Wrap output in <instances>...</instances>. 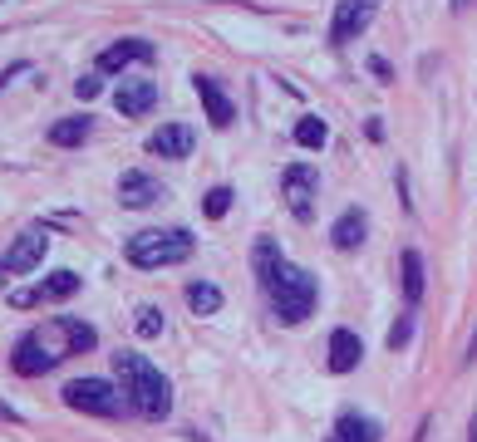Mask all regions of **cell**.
<instances>
[{"mask_svg": "<svg viewBox=\"0 0 477 442\" xmlns=\"http://www.w3.org/2000/svg\"><path fill=\"white\" fill-rule=\"evenodd\" d=\"M94 344H99L94 325H84V320H75V315H60V320H50V325H40V329L15 339L11 364H15V374H25V379H40V374H50L60 359L89 354Z\"/></svg>", "mask_w": 477, "mask_h": 442, "instance_id": "6da1fadb", "label": "cell"}, {"mask_svg": "<svg viewBox=\"0 0 477 442\" xmlns=\"http://www.w3.org/2000/svg\"><path fill=\"white\" fill-rule=\"evenodd\" d=\"M114 368L118 379H123V393H128V408L139 413L148 422H163L172 413V383L163 379V368L148 364L143 354H114Z\"/></svg>", "mask_w": 477, "mask_h": 442, "instance_id": "7a4b0ae2", "label": "cell"}, {"mask_svg": "<svg viewBox=\"0 0 477 442\" xmlns=\"http://www.w3.org/2000/svg\"><path fill=\"white\" fill-rule=\"evenodd\" d=\"M197 251V236L187 226H153V232L128 236V265L139 271H163V265H182Z\"/></svg>", "mask_w": 477, "mask_h": 442, "instance_id": "3957f363", "label": "cell"}, {"mask_svg": "<svg viewBox=\"0 0 477 442\" xmlns=\"http://www.w3.org/2000/svg\"><path fill=\"white\" fill-rule=\"evenodd\" d=\"M266 295H271V315L281 320V325H306L310 315H315V300H320V285L310 271H300V265H281V275L271 285H266Z\"/></svg>", "mask_w": 477, "mask_h": 442, "instance_id": "277c9868", "label": "cell"}, {"mask_svg": "<svg viewBox=\"0 0 477 442\" xmlns=\"http://www.w3.org/2000/svg\"><path fill=\"white\" fill-rule=\"evenodd\" d=\"M128 403V393H118L108 379H75L64 383V408L89 413V418H118Z\"/></svg>", "mask_w": 477, "mask_h": 442, "instance_id": "5b68a950", "label": "cell"}, {"mask_svg": "<svg viewBox=\"0 0 477 442\" xmlns=\"http://www.w3.org/2000/svg\"><path fill=\"white\" fill-rule=\"evenodd\" d=\"M281 197H286L296 221H310L315 217V197H320V172L310 168V162H290V168L281 172Z\"/></svg>", "mask_w": 477, "mask_h": 442, "instance_id": "8992f818", "label": "cell"}, {"mask_svg": "<svg viewBox=\"0 0 477 442\" xmlns=\"http://www.w3.org/2000/svg\"><path fill=\"white\" fill-rule=\"evenodd\" d=\"M374 11H379V0H339L335 5V20H330V44H350L370 30Z\"/></svg>", "mask_w": 477, "mask_h": 442, "instance_id": "52a82bcc", "label": "cell"}, {"mask_svg": "<svg viewBox=\"0 0 477 442\" xmlns=\"http://www.w3.org/2000/svg\"><path fill=\"white\" fill-rule=\"evenodd\" d=\"M79 275L75 271H54V275H44L40 285H35V290H15L11 295V305L15 310H30V305H54V300H69V295L79 290Z\"/></svg>", "mask_w": 477, "mask_h": 442, "instance_id": "ba28073f", "label": "cell"}, {"mask_svg": "<svg viewBox=\"0 0 477 442\" xmlns=\"http://www.w3.org/2000/svg\"><path fill=\"white\" fill-rule=\"evenodd\" d=\"M44 246H50V232H44V226H25V232L15 236V246L5 251V271L11 275L35 271V265L44 261Z\"/></svg>", "mask_w": 477, "mask_h": 442, "instance_id": "9c48e42d", "label": "cell"}, {"mask_svg": "<svg viewBox=\"0 0 477 442\" xmlns=\"http://www.w3.org/2000/svg\"><path fill=\"white\" fill-rule=\"evenodd\" d=\"M153 104H158V84H153V79H123V84L114 89V108L123 118L153 114Z\"/></svg>", "mask_w": 477, "mask_h": 442, "instance_id": "30bf717a", "label": "cell"}, {"mask_svg": "<svg viewBox=\"0 0 477 442\" xmlns=\"http://www.w3.org/2000/svg\"><path fill=\"white\" fill-rule=\"evenodd\" d=\"M192 89H197V99H202V108H207V118H212V128H232L236 104L222 94V84H217L212 74H192Z\"/></svg>", "mask_w": 477, "mask_h": 442, "instance_id": "8fae6325", "label": "cell"}, {"mask_svg": "<svg viewBox=\"0 0 477 442\" xmlns=\"http://www.w3.org/2000/svg\"><path fill=\"white\" fill-rule=\"evenodd\" d=\"M153 40H139V35H128V40H118V44H108L104 54H99V69L104 74H114V69H128V64H153Z\"/></svg>", "mask_w": 477, "mask_h": 442, "instance_id": "7c38bea8", "label": "cell"}, {"mask_svg": "<svg viewBox=\"0 0 477 442\" xmlns=\"http://www.w3.org/2000/svg\"><path fill=\"white\" fill-rule=\"evenodd\" d=\"M364 236H370V217H364L360 207H345L335 217V226H330V246H335V251H360Z\"/></svg>", "mask_w": 477, "mask_h": 442, "instance_id": "4fadbf2b", "label": "cell"}, {"mask_svg": "<svg viewBox=\"0 0 477 442\" xmlns=\"http://www.w3.org/2000/svg\"><path fill=\"white\" fill-rule=\"evenodd\" d=\"M158 197H163V187H158V178H148V172L128 168L123 178H118V201H123V207L143 211V207H153Z\"/></svg>", "mask_w": 477, "mask_h": 442, "instance_id": "5bb4252c", "label": "cell"}, {"mask_svg": "<svg viewBox=\"0 0 477 442\" xmlns=\"http://www.w3.org/2000/svg\"><path fill=\"white\" fill-rule=\"evenodd\" d=\"M192 143H197V133H192L187 123H163L158 133H148V153H153V158H187Z\"/></svg>", "mask_w": 477, "mask_h": 442, "instance_id": "9a60e30c", "label": "cell"}, {"mask_svg": "<svg viewBox=\"0 0 477 442\" xmlns=\"http://www.w3.org/2000/svg\"><path fill=\"white\" fill-rule=\"evenodd\" d=\"M364 359V339L354 329H335L330 335V374H354Z\"/></svg>", "mask_w": 477, "mask_h": 442, "instance_id": "2e32d148", "label": "cell"}, {"mask_svg": "<svg viewBox=\"0 0 477 442\" xmlns=\"http://www.w3.org/2000/svg\"><path fill=\"white\" fill-rule=\"evenodd\" d=\"M335 442H379V422L364 418V413H339L335 432H330Z\"/></svg>", "mask_w": 477, "mask_h": 442, "instance_id": "e0dca14e", "label": "cell"}, {"mask_svg": "<svg viewBox=\"0 0 477 442\" xmlns=\"http://www.w3.org/2000/svg\"><path fill=\"white\" fill-rule=\"evenodd\" d=\"M251 265H256V280H261V290H266V285L281 275L286 256H281V246L271 241V236H261V241H256V251H251Z\"/></svg>", "mask_w": 477, "mask_h": 442, "instance_id": "ac0fdd59", "label": "cell"}, {"mask_svg": "<svg viewBox=\"0 0 477 442\" xmlns=\"http://www.w3.org/2000/svg\"><path fill=\"white\" fill-rule=\"evenodd\" d=\"M89 133H94V118H89V114H79V118H60V123L50 128V143H54V147H79Z\"/></svg>", "mask_w": 477, "mask_h": 442, "instance_id": "d6986e66", "label": "cell"}, {"mask_svg": "<svg viewBox=\"0 0 477 442\" xmlns=\"http://www.w3.org/2000/svg\"><path fill=\"white\" fill-rule=\"evenodd\" d=\"M403 300H409V310L424 300V256H418L414 246L403 251Z\"/></svg>", "mask_w": 477, "mask_h": 442, "instance_id": "ffe728a7", "label": "cell"}, {"mask_svg": "<svg viewBox=\"0 0 477 442\" xmlns=\"http://www.w3.org/2000/svg\"><path fill=\"white\" fill-rule=\"evenodd\" d=\"M187 305L197 310V315H217V310H222V290L197 280V285H187Z\"/></svg>", "mask_w": 477, "mask_h": 442, "instance_id": "44dd1931", "label": "cell"}, {"mask_svg": "<svg viewBox=\"0 0 477 442\" xmlns=\"http://www.w3.org/2000/svg\"><path fill=\"white\" fill-rule=\"evenodd\" d=\"M325 138H330L325 118H300L296 123V143L300 147H325Z\"/></svg>", "mask_w": 477, "mask_h": 442, "instance_id": "7402d4cb", "label": "cell"}, {"mask_svg": "<svg viewBox=\"0 0 477 442\" xmlns=\"http://www.w3.org/2000/svg\"><path fill=\"white\" fill-rule=\"evenodd\" d=\"M232 197H236L232 187H212V192H207V197H202V211H207V217H212V221H222L227 211H232Z\"/></svg>", "mask_w": 477, "mask_h": 442, "instance_id": "603a6c76", "label": "cell"}, {"mask_svg": "<svg viewBox=\"0 0 477 442\" xmlns=\"http://www.w3.org/2000/svg\"><path fill=\"white\" fill-rule=\"evenodd\" d=\"M133 329H139L143 339H158V335H163V310H158V305H139V320H133Z\"/></svg>", "mask_w": 477, "mask_h": 442, "instance_id": "cb8c5ba5", "label": "cell"}, {"mask_svg": "<svg viewBox=\"0 0 477 442\" xmlns=\"http://www.w3.org/2000/svg\"><path fill=\"white\" fill-rule=\"evenodd\" d=\"M409 339H414V315H399V325L389 329V349H403Z\"/></svg>", "mask_w": 477, "mask_h": 442, "instance_id": "d4e9b609", "label": "cell"}, {"mask_svg": "<svg viewBox=\"0 0 477 442\" xmlns=\"http://www.w3.org/2000/svg\"><path fill=\"white\" fill-rule=\"evenodd\" d=\"M75 94L89 104V99H99V94H104V79H99V74H84V79H75Z\"/></svg>", "mask_w": 477, "mask_h": 442, "instance_id": "484cf974", "label": "cell"}, {"mask_svg": "<svg viewBox=\"0 0 477 442\" xmlns=\"http://www.w3.org/2000/svg\"><path fill=\"white\" fill-rule=\"evenodd\" d=\"M370 69H374V74H379L384 84H389V79H394V69H389V59H379V54H374V59H370Z\"/></svg>", "mask_w": 477, "mask_h": 442, "instance_id": "4316f807", "label": "cell"}, {"mask_svg": "<svg viewBox=\"0 0 477 442\" xmlns=\"http://www.w3.org/2000/svg\"><path fill=\"white\" fill-rule=\"evenodd\" d=\"M453 11H467V0H453Z\"/></svg>", "mask_w": 477, "mask_h": 442, "instance_id": "83f0119b", "label": "cell"}, {"mask_svg": "<svg viewBox=\"0 0 477 442\" xmlns=\"http://www.w3.org/2000/svg\"><path fill=\"white\" fill-rule=\"evenodd\" d=\"M0 275H5V261H0Z\"/></svg>", "mask_w": 477, "mask_h": 442, "instance_id": "f1b7e54d", "label": "cell"}, {"mask_svg": "<svg viewBox=\"0 0 477 442\" xmlns=\"http://www.w3.org/2000/svg\"><path fill=\"white\" fill-rule=\"evenodd\" d=\"M325 442H335V438H325Z\"/></svg>", "mask_w": 477, "mask_h": 442, "instance_id": "f546056e", "label": "cell"}]
</instances>
